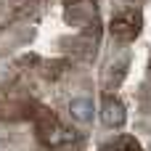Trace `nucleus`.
I'll return each instance as SVG.
<instances>
[{"label":"nucleus","mask_w":151,"mask_h":151,"mask_svg":"<svg viewBox=\"0 0 151 151\" xmlns=\"http://www.w3.org/2000/svg\"><path fill=\"white\" fill-rule=\"evenodd\" d=\"M98 151H143V149H141V143H138L135 138H130V135H117L114 141H106Z\"/></svg>","instance_id":"39448f33"},{"label":"nucleus","mask_w":151,"mask_h":151,"mask_svg":"<svg viewBox=\"0 0 151 151\" xmlns=\"http://www.w3.org/2000/svg\"><path fill=\"white\" fill-rule=\"evenodd\" d=\"M101 122H104L106 127H114V130H119V127L127 122V111H125V106H122L119 98H111V96L104 98V106H101Z\"/></svg>","instance_id":"7ed1b4c3"},{"label":"nucleus","mask_w":151,"mask_h":151,"mask_svg":"<svg viewBox=\"0 0 151 151\" xmlns=\"http://www.w3.org/2000/svg\"><path fill=\"white\" fill-rule=\"evenodd\" d=\"M37 133H40V138H42L48 146H61V143H69V141L77 138L72 130H66V127H64L50 111H45V109L37 111Z\"/></svg>","instance_id":"f03ea898"},{"label":"nucleus","mask_w":151,"mask_h":151,"mask_svg":"<svg viewBox=\"0 0 151 151\" xmlns=\"http://www.w3.org/2000/svg\"><path fill=\"white\" fill-rule=\"evenodd\" d=\"M69 114H72L74 122L88 125V122H93V117H96V106H93L90 98H72V101H69Z\"/></svg>","instance_id":"20e7f679"},{"label":"nucleus","mask_w":151,"mask_h":151,"mask_svg":"<svg viewBox=\"0 0 151 151\" xmlns=\"http://www.w3.org/2000/svg\"><path fill=\"white\" fill-rule=\"evenodd\" d=\"M141 27H143V16H141V11H135V8L119 11V13H114L111 21H109V32H111V37L119 40V42H133V40L141 35Z\"/></svg>","instance_id":"f257e3e1"}]
</instances>
